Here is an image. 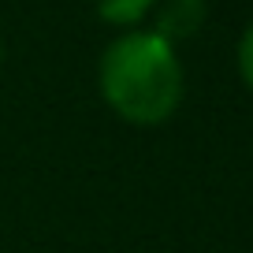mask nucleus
<instances>
[{
	"label": "nucleus",
	"instance_id": "obj_1",
	"mask_svg": "<svg viewBox=\"0 0 253 253\" xmlns=\"http://www.w3.org/2000/svg\"><path fill=\"white\" fill-rule=\"evenodd\" d=\"M101 93L126 123H164L182 101V67L175 48L153 30L116 38L101 56Z\"/></svg>",
	"mask_w": 253,
	"mask_h": 253
},
{
	"label": "nucleus",
	"instance_id": "obj_2",
	"mask_svg": "<svg viewBox=\"0 0 253 253\" xmlns=\"http://www.w3.org/2000/svg\"><path fill=\"white\" fill-rule=\"evenodd\" d=\"M205 23V0H168L157 15V38H164L171 45L175 38H190Z\"/></svg>",
	"mask_w": 253,
	"mask_h": 253
},
{
	"label": "nucleus",
	"instance_id": "obj_3",
	"mask_svg": "<svg viewBox=\"0 0 253 253\" xmlns=\"http://www.w3.org/2000/svg\"><path fill=\"white\" fill-rule=\"evenodd\" d=\"M157 0H97V11L108 23H138Z\"/></svg>",
	"mask_w": 253,
	"mask_h": 253
},
{
	"label": "nucleus",
	"instance_id": "obj_4",
	"mask_svg": "<svg viewBox=\"0 0 253 253\" xmlns=\"http://www.w3.org/2000/svg\"><path fill=\"white\" fill-rule=\"evenodd\" d=\"M238 71H242V79H246V86L253 89V23L246 26V34H242V41H238Z\"/></svg>",
	"mask_w": 253,
	"mask_h": 253
}]
</instances>
